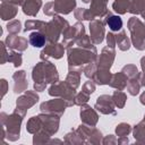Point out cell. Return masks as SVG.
I'll list each match as a JSON object with an SVG mask.
<instances>
[{
	"label": "cell",
	"instance_id": "7a4b0ae2",
	"mask_svg": "<svg viewBox=\"0 0 145 145\" xmlns=\"http://www.w3.org/2000/svg\"><path fill=\"white\" fill-rule=\"evenodd\" d=\"M108 24H109V26L111 27V29H113V31H117V29H119L120 27H121V25H122V22H121V19L119 18V17H111L110 19H108Z\"/></svg>",
	"mask_w": 145,
	"mask_h": 145
},
{
	"label": "cell",
	"instance_id": "6da1fadb",
	"mask_svg": "<svg viewBox=\"0 0 145 145\" xmlns=\"http://www.w3.org/2000/svg\"><path fill=\"white\" fill-rule=\"evenodd\" d=\"M29 42L34 46H42L44 44V36L40 33H32L29 35Z\"/></svg>",
	"mask_w": 145,
	"mask_h": 145
}]
</instances>
